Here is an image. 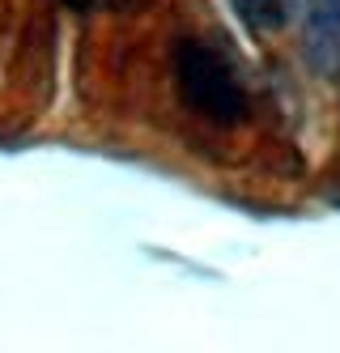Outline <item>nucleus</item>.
Here are the masks:
<instances>
[{"instance_id": "nucleus-1", "label": "nucleus", "mask_w": 340, "mask_h": 353, "mask_svg": "<svg viewBox=\"0 0 340 353\" xmlns=\"http://www.w3.org/2000/svg\"><path fill=\"white\" fill-rule=\"evenodd\" d=\"M174 90H179V103L196 119L213 123V128H239L251 115L243 68L213 39L188 34L174 43Z\"/></svg>"}, {"instance_id": "nucleus-2", "label": "nucleus", "mask_w": 340, "mask_h": 353, "mask_svg": "<svg viewBox=\"0 0 340 353\" xmlns=\"http://www.w3.org/2000/svg\"><path fill=\"white\" fill-rule=\"evenodd\" d=\"M306 60L323 77H340V0L306 5Z\"/></svg>"}, {"instance_id": "nucleus-3", "label": "nucleus", "mask_w": 340, "mask_h": 353, "mask_svg": "<svg viewBox=\"0 0 340 353\" xmlns=\"http://www.w3.org/2000/svg\"><path fill=\"white\" fill-rule=\"evenodd\" d=\"M230 9L239 13V21L247 26V34L255 39H272L294 21L298 0H230Z\"/></svg>"}, {"instance_id": "nucleus-4", "label": "nucleus", "mask_w": 340, "mask_h": 353, "mask_svg": "<svg viewBox=\"0 0 340 353\" xmlns=\"http://www.w3.org/2000/svg\"><path fill=\"white\" fill-rule=\"evenodd\" d=\"M60 5H64V9H72V13H90L98 0H60Z\"/></svg>"}]
</instances>
